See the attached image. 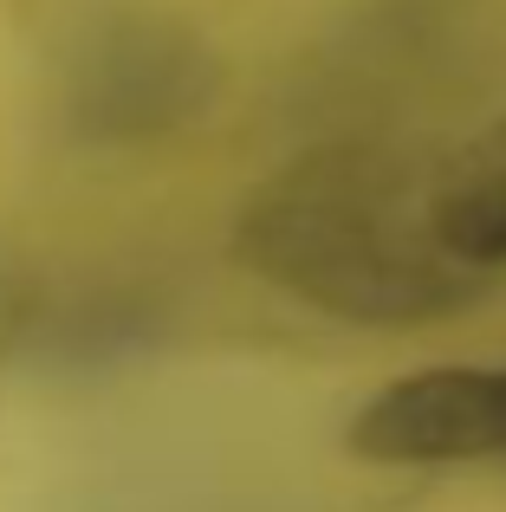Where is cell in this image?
Here are the masks:
<instances>
[{"mask_svg": "<svg viewBox=\"0 0 506 512\" xmlns=\"http://www.w3.org/2000/svg\"><path fill=\"white\" fill-rule=\"evenodd\" d=\"M435 214H442V234L461 260L481 266V273H500L506 266V156H487V163L448 175L435 188Z\"/></svg>", "mask_w": 506, "mask_h": 512, "instance_id": "obj_4", "label": "cell"}, {"mask_svg": "<svg viewBox=\"0 0 506 512\" xmlns=\"http://www.w3.org/2000/svg\"><path fill=\"white\" fill-rule=\"evenodd\" d=\"M435 188L390 150H312L253 188L234 253L266 286L351 325H429L487 292L442 234Z\"/></svg>", "mask_w": 506, "mask_h": 512, "instance_id": "obj_1", "label": "cell"}, {"mask_svg": "<svg viewBox=\"0 0 506 512\" xmlns=\"http://www.w3.org/2000/svg\"><path fill=\"white\" fill-rule=\"evenodd\" d=\"M202 78H195V52L176 46L169 33H130L117 20V33L98 39V65L78 78L72 104L78 124L98 130V137H130V130H156L176 124L182 104L202 98Z\"/></svg>", "mask_w": 506, "mask_h": 512, "instance_id": "obj_3", "label": "cell"}, {"mask_svg": "<svg viewBox=\"0 0 506 512\" xmlns=\"http://www.w3.org/2000/svg\"><path fill=\"white\" fill-rule=\"evenodd\" d=\"M351 454L377 467H448L506 454V370H416L383 383L351 422Z\"/></svg>", "mask_w": 506, "mask_h": 512, "instance_id": "obj_2", "label": "cell"}]
</instances>
